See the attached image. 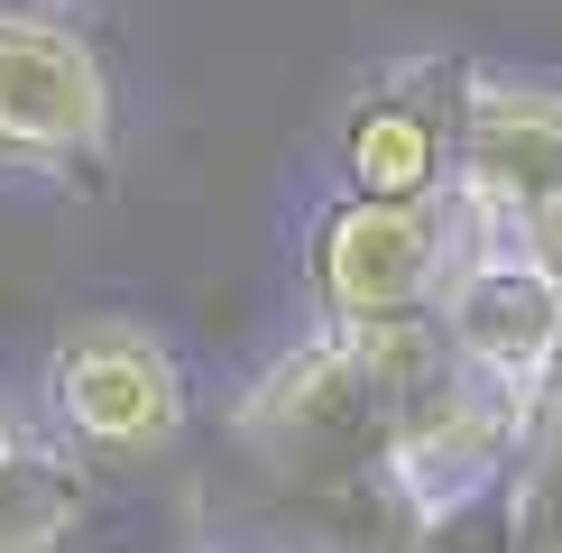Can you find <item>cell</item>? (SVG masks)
<instances>
[{"instance_id": "cell-1", "label": "cell", "mask_w": 562, "mask_h": 553, "mask_svg": "<svg viewBox=\"0 0 562 553\" xmlns=\"http://www.w3.org/2000/svg\"><path fill=\"white\" fill-rule=\"evenodd\" d=\"M442 360L434 314L425 323H379V332H304L277 351L231 406V433L259 471L295 489H379V461L396 433L406 387Z\"/></svg>"}, {"instance_id": "cell-2", "label": "cell", "mask_w": 562, "mask_h": 553, "mask_svg": "<svg viewBox=\"0 0 562 553\" xmlns=\"http://www.w3.org/2000/svg\"><path fill=\"white\" fill-rule=\"evenodd\" d=\"M434 332L471 379L535 406L544 379L562 369V268L517 230H480L452 213V268H442V295H434Z\"/></svg>"}, {"instance_id": "cell-3", "label": "cell", "mask_w": 562, "mask_h": 553, "mask_svg": "<svg viewBox=\"0 0 562 553\" xmlns=\"http://www.w3.org/2000/svg\"><path fill=\"white\" fill-rule=\"evenodd\" d=\"M452 268V203H379L333 194L304 240V295L323 332H379V323H425Z\"/></svg>"}, {"instance_id": "cell-4", "label": "cell", "mask_w": 562, "mask_h": 553, "mask_svg": "<svg viewBox=\"0 0 562 553\" xmlns=\"http://www.w3.org/2000/svg\"><path fill=\"white\" fill-rule=\"evenodd\" d=\"M0 157L65 184L111 167V75L56 10H0Z\"/></svg>"}, {"instance_id": "cell-5", "label": "cell", "mask_w": 562, "mask_h": 553, "mask_svg": "<svg viewBox=\"0 0 562 553\" xmlns=\"http://www.w3.org/2000/svg\"><path fill=\"white\" fill-rule=\"evenodd\" d=\"M452 213L480 230L544 240V222L562 213V83H526V75L461 83Z\"/></svg>"}, {"instance_id": "cell-6", "label": "cell", "mask_w": 562, "mask_h": 553, "mask_svg": "<svg viewBox=\"0 0 562 553\" xmlns=\"http://www.w3.org/2000/svg\"><path fill=\"white\" fill-rule=\"evenodd\" d=\"M46 406L92 461H148L184 433V369L148 323H75L46 351Z\"/></svg>"}, {"instance_id": "cell-7", "label": "cell", "mask_w": 562, "mask_h": 553, "mask_svg": "<svg viewBox=\"0 0 562 553\" xmlns=\"http://www.w3.org/2000/svg\"><path fill=\"white\" fill-rule=\"evenodd\" d=\"M461 83H471V65H452V56L379 65L341 111V194H379V203H442L452 194Z\"/></svg>"}, {"instance_id": "cell-8", "label": "cell", "mask_w": 562, "mask_h": 553, "mask_svg": "<svg viewBox=\"0 0 562 553\" xmlns=\"http://www.w3.org/2000/svg\"><path fill=\"white\" fill-rule=\"evenodd\" d=\"M92 517V479L75 452H46L19 433L0 452V553H65V535Z\"/></svg>"}, {"instance_id": "cell-9", "label": "cell", "mask_w": 562, "mask_h": 553, "mask_svg": "<svg viewBox=\"0 0 562 553\" xmlns=\"http://www.w3.org/2000/svg\"><path fill=\"white\" fill-rule=\"evenodd\" d=\"M507 517H498V553H562V369L544 379V397L526 415L517 471H507Z\"/></svg>"}, {"instance_id": "cell-10", "label": "cell", "mask_w": 562, "mask_h": 553, "mask_svg": "<svg viewBox=\"0 0 562 553\" xmlns=\"http://www.w3.org/2000/svg\"><path fill=\"white\" fill-rule=\"evenodd\" d=\"M535 249H544V259H553V268H562V213H553V222H544V240H535Z\"/></svg>"}, {"instance_id": "cell-11", "label": "cell", "mask_w": 562, "mask_h": 553, "mask_svg": "<svg viewBox=\"0 0 562 553\" xmlns=\"http://www.w3.org/2000/svg\"><path fill=\"white\" fill-rule=\"evenodd\" d=\"M194 553H277V544H194Z\"/></svg>"}, {"instance_id": "cell-12", "label": "cell", "mask_w": 562, "mask_h": 553, "mask_svg": "<svg viewBox=\"0 0 562 553\" xmlns=\"http://www.w3.org/2000/svg\"><path fill=\"white\" fill-rule=\"evenodd\" d=\"M10 443H19V415H10V406H0V452H10Z\"/></svg>"}, {"instance_id": "cell-13", "label": "cell", "mask_w": 562, "mask_h": 553, "mask_svg": "<svg viewBox=\"0 0 562 553\" xmlns=\"http://www.w3.org/2000/svg\"><path fill=\"white\" fill-rule=\"evenodd\" d=\"M46 10H56V19H65V10H83V0H46Z\"/></svg>"}]
</instances>
